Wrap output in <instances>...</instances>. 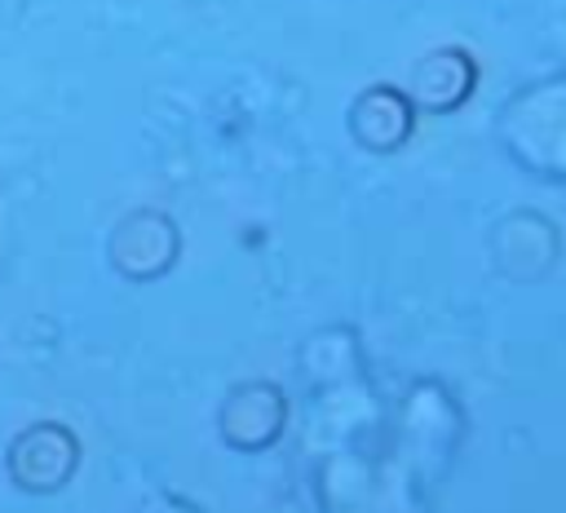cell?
<instances>
[{"mask_svg":"<svg viewBox=\"0 0 566 513\" xmlns=\"http://www.w3.org/2000/svg\"><path fill=\"white\" fill-rule=\"evenodd\" d=\"M75 438L66 425H31L13 438L9 447V478L31 491V495H49L57 491L71 473H75Z\"/></svg>","mask_w":566,"mask_h":513,"instance_id":"6da1fadb","label":"cell"}]
</instances>
